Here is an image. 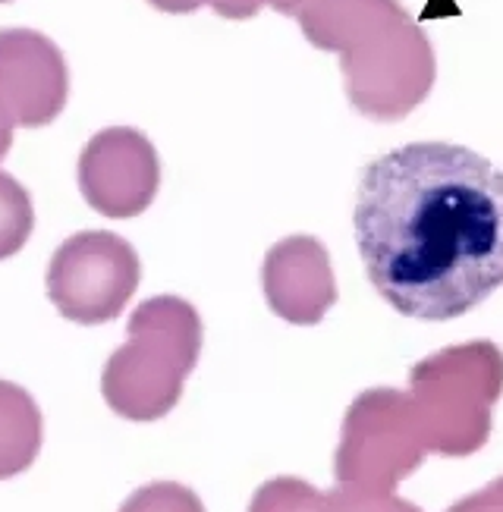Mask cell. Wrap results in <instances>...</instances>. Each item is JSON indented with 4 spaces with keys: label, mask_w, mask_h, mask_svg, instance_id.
<instances>
[{
    "label": "cell",
    "mask_w": 503,
    "mask_h": 512,
    "mask_svg": "<svg viewBox=\"0 0 503 512\" xmlns=\"http://www.w3.org/2000/svg\"><path fill=\"white\" fill-rule=\"evenodd\" d=\"M0 4H10V0H0Z\"/></svg>",
    "instance_id": "ac0fdd59"
},
{
    "label": "cell",
    "mask_w": 503,
    "mask_h": 512,
    "mask_svg": "<svg viewBox=\"0 0 503 512\" xmlns=\"http://www.w3.org/2000/svg\"><path fill=\"white\" fill-rule=\"evenodd\" d=\"M79 192L98 214L126 220L151 208L161 189V158L133 126L101 129L85 142L76 167Z\"/></svg>",
    "instance_id": "8992f818"
},
{
    "label": "cell",
    "mask_w": 503,
    "mask_h": 512,
    "mask_svg": "<svg viewBox=\"0 0 503 512\" xmlns=\"http://www.w3.org/2000/svg\"><path fill=\"white\" fill-rule=\"evenodd\" d=\"M431 450L412 396L400 390H365L349 406L340 447L337 481L387 494Z\"/></svg>",
    "instance_id": "277c9868"
},
{
    "label": "cell",
    "mask_w": 503,
    "mask_h": 512,
    "mask_svg": "<svg viewBox=\"0 0 503 512\" xmlns=\"http://www.w3.org/2000/svg\"><path fill=\"white\" fill-rule=\"evenodd\" d=\"M261 289L277 318L312 327L337 302V280L327 249L315 236H287L274 242L261 264Z\"/></svg>",
    "instance_id": "ba28073f"
},
{
    "label": "cell",
    "mask_w": 503,
    "mask_h": 512,
    "mask_svg": "<svg viewBox=\"0 0 503 512\" xmlns=\"http://www.w3.org/2000/svg\"><path fill=\"white\" fill-rule=\"evenodd\" d=\"M211 7L227 19H246L258 10V0H211Z\"/></svg>",
    "instance_id": "9a60e30c"
},
{
    "label": "cell",
    "mask_w": 503,
    "mask_h": 512,
    "mask_svg": "<svg viewBox=\"0 0 503 512\" xmlns=\"http://www.w3.org/2000/svg\"><path fill=\"white\" fill-rule=\"evenodd\" d=\"M45 418L35 396L19 384L0 381V481L23 475L38 459Z\"/></svg>",
    "instance_id": "9c48e42d"
},
{
    "label": "cell",
    "mask_w": 503,
    "mask_h": 512,
    "mask_svg": "<svg viewBox=\"0 0 503 512\" xmlns=\"http://www.w3.org/2000/svg\"><path fill=\"white\" fill-rule=\"evenodd\" d=\"M327 512H419V509L397 497L365 491V487L337 484L334 491L327 494Z\"/></svg>",
    "instance_id": "4fadbf2b"
},
{
    "label": "cell",
    "mask_w": 503,
    "mask_h": 512,
    "mask_svg": "<svg viewBox=\"0 0 503 512\" xmlns=\"http://www.w3.org/2000/svg\"><path fill=\"white\" fill-rule=\"evenodd\" d=\"M139 252L117 233L82 230L63 239L48 264V299L67 321L107 324L136 296Z\"/></svg>",
    "instance_id": "5b68a950"
},
{
    "label": "cell",
    "mask_w": 503,
    "mask_h": 512,
    "mask_svg": "<svg viewBox=\"0 0 503 512\" xmlns=\"http://www.w3.org/2000/svg\"><path fill=\"white\" fill-rule=\"evenodd\" d=\"M148 4L164 10V13H192V10H199L202 4H211V0H148Z\"/></svg>",
    "instance_id": "e0dca14e"
},
{
    "label": "cell",
    "mask_w": 503,
    "mask_h": 512,
    "mask_svg": "<svg viewBox=\"0 0 503 512\" xmlns=\"http://www.w3.org/2000/svg\"><path fill=\"white\" fill-rule=\"evenodd\" d=\"M202 355V318L180 296L145 299L126 324V343L101 371L104 403L129 421H158L177 409Z\"/></svg>",
    "instance_id": "7a4b0ae2"
},
{
    "label": "cell",
    "mask_w": 503,
    "mask_h": 512,
    "mask_svg": "<svg viewBox=\"0 0 503 512\" xmlns=\"http://www.w3.org/2000/svg\"><path fill=\"white\" fill-rule=\"evenodd\" d=\"M117 512H205V503L186 484L155 481L129 494Z\"/></svg>",
    "instance_id": "7c38bea8"
},
{
    "label": "cell",
    "mask_w": 503,
    "mask_h": 512,
    "mask_svg": "<svg viewBox=\"0 0 503 512\" xmlns=\"http://www.w3.org/2000/svg\"><path fill=\"white\" fill-rule=\"evenodd\" d=\"M35 230V208L29 189L0 170V261L23 252Z\"/></svg>",
    "instance_id": "30bf717a"
},
{
    "label": "cell",
    "mask_w": 503,
    "mask_h": 512,
    "mask_svg": "<svg viewBox=\"0 0 503 512\" xmlns=\"http://www.w3.org/2000/svg\"><path fill=\"white\" fill-rule=\"evenodd\" d=\"M447 512H503V478L488 484L485 491L466 497L463 503H456Z\"/></svg>",
    "instance_id": "5bb4252c"
},
{
    "label": "cell",
    "mask_w": 503,
    "mask_h": 512,
    "mask_svg": "<svg viewBox=\"0 0 503 512\" xmlns=\"http://www.w3.org/2000/svg\"><path fill=\"white\" fill-rule=\"evenodd\" d=\"M356 242L378 296L450 321L503 286V173L450 142L393 148L362 170Z\"/></svg>",
    "instance_id": "6da1fadb"
},
{
    "label": "cell",
    "mask_w": 503,
    "mask_h": 512,
    "mask_svg": "<svg viewBox=\"0 0 503 512\" xmlns=\"http://www.w3.org/2000/svg\"><path fill=\"white\" fill-rule=\"evenodd\" d=\"M503 390V355L491 343L453 346L412 371V403L431 450L466 456L488 440L491 406Z\"/></svg>",
    "instance_id": "3957f363"
},
{
    "label": "cell",
    "mask_w": 503,
    "mask_h": 512,
    "mask_svg": "<svg viewBox=\"0 0 503 512\" xmlns=\"http://www.w3.org/2000/svg\"><path fill=\"white\" fill-rule=\"evenodd\" d=\"M249 512H327V494L302 478H271L255 491Z\"/></svg>",
    "instance_id": "8fae6325"
},
{
    "label": "cell",
    "mask_w": 503,
    "mask_h": 512,
    "mask_svg": "<svg viewBox=\"0 0 503 512\" xmlns=\"http://www.w3.org/2000/svg\"><path fill=\"white\" fill-rule=\"evenodd\" d=\"M70 98V70L60 48L35 29L0 32V101L16 126L38 129L60 117Z\"/></svg>",
    "instance_id": "52a82bcc"
},
{
    "label": "cell",
    "mask_w": 503,
    "mask_h": 512,
    "mask_svg": "<svg viewBox=\"0 0 503 512\" xmlns=\"http://www.w3.org/2000/svg\"><path fill=\"white\" fill-rule=\"evenodd\" d=\"M13 129H16V120L7 110V104L0 101V158H4V154L10 151V145H13Z\"/></svg>",
    "instance_id": "2e32d148"
}]
</instances>
